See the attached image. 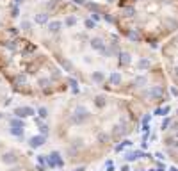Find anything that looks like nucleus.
I'll return each instance as SVG.
<instances>
[{
	"label": "nucleus",
	"instance_id": "1",
	"mask_svg": "<svg viewBox=\"0 0 178 171\" xmlns=\"http://www.w3.org/2000/svg\"><path fill=\"white\" fill-rule=\"evenodd\" d=\"M89 118H91V112H89L87 107H84V105H77L75 110H73V114H71V123H73V125H84Z\"/></svg>",
	"mask_w": 178,
	"mask_h": 171
},
{
	"label": "nucleus",
	"instance_id": "2",
	"mask_svg": "<svg viewBox=\"0 0 178 171\" xmlns=\"http://www.w3.org/2000/svg\"><path fill=\"white\" fill-rule=\"evenodd\" d=\"M146 155H148V152H144V150H132V152H125V162H134V160L137 159H146Z\"/></svg>",
	"mask_w": 178,
	"mask_h": 171
},
{
	"label": "nucleus",
	"instance_id": "3",
	"mask_svg": "<svg viewBox=\"0 0 178 171\" xmlns=\"http://www.w3.org/2000/svg\"><path fill=\"white\" fill-rule=\"evenodd\" d=\"M14 118H29V116H36L38 110H34L32 107H14Z\"/></svg>",
	"mask_w": 178,
	"mask_h": 171
},
{
	"label": "nucleus",
	"instance_id": "4",
	"mask_svg": "<svg viewBox=\"0 0 178 171\" xmlns=\"http://www.w3.org/2000/svg\"><path fill=\"white\" fill-rule=\"evenodd\" d=\"M89 45H91V48L96 50V52H100L102 55H105L107 48H109V46H107V43H105V41H103L102 38H93Z\"/></svg>",
	"mask_w": 178,
	"mask_h": 171
},
{
	"label": "nucleus",
	"instance_id": "5",
	"mask_svg": "<svg viewBox=\"0 0 178 171\" xmlns=\"http://www.w3.org/2000/svg\"><path fill=\"white\" fill-rule=\"evenodd\" d=\"M118 62H119V66L128 68L130 64H132V54L127 52V50H121V52L118 54Z\"/></svg>",
	"mask_w": 178,
	"mask_h": 171
},
{
	"label": "nucleus",
	"instance_id": "6",
	"mask_svg": "<svg viewBox=\"0 0 178 171\" xmlns=\"http://www.w3.org/2000/svg\"><path fill=\"white\" fill-rule=\"evenodd\" d=\"M45 143H46V136H41V134L29 137V146H30V148H34V150H36V148H41Z\"/></svg>",
	"mask_w": 178,
	"mask_h": 171
},
{
	"label": "nucleus",
	"instance_id": "7",
	"mask_svg": "<svg viewBox=\"0 0 178 171\" xmlns=\"http://www.w3.org/2000/svg\"><path fill=\"white\" fill-rule=\"evenodd\" d=\"M151 68H153L151 57H141L139 61H137V70H139V72H148Z\"/></svg>",
	"mask_w": 178,
	"mask_h": 171
},
{
	"label": "nucleus",
	"instance_id": "8",
	"mask_svg": "<svg viewBox=\"0 0 178 171\" xmlns=\"http://www.w3.org/2000/svg\"><path fill=\"white\" fill-rule=\"evenodd\" d=\"M2 162L7 166H11V164H16L18 162V153L16 152H6V153H2Z\"/></svg>",
	"mask_w": 178,
	"mask_h": 171
},
{
	"label": "nucleus",
	"instance_id": "9",
	"mask_svg": "<svg viewBox=\"0 0 178 171\" xmlns=\"http://www.w3.org/2000/svg\"><path fill=\"white\" fill-rule=\"evenodd\" d=\"M50 20V13H38V14H34V22L38 23V25H46V23Z\"/></svg>",
	"mask_w": 178,
	"mask_h": 171
},
{
	"label": "nucleus",
	"instance_id": "10",
	"mask_svg": "<svg viewBox=\"0 0 178 171\" xmlns=\"http://www.w3.org/2000/svg\"><path fill=\"white\" fill-rule=\"evenodd\" d=\"M169 112H171V107H169V105H164V107L157 105L155 109H153V116H164L166 118Z\"/></svg>",
	"mask_w": 178,
	"mask_h": 171
},
{
	"label": "nucleus",
	"instance_id": "11",
	"mask_svg": "<svg viewBox=\"0 0 178 171\" xmlns=\"http://www.w3.org/2000/svg\"><path fill=\"white\" fill-rule=\"evenodd\" d=\"M109 82L112 84V86H121L123 82V75L119 72H112L111 75H109Z\"/></svg>",
	"mask_w": 178,
	"mask_h": 171
},
{
	"label": "nucleus",
	"instance_id": "12",
	"mask_svg": "<svg viewBox=\"0 0 178 171\" xmlns=\"http://www.w3.org/2000/svg\"><path fill=\"white\" fill-rule=\"evenodd\" d=\"M91 80L95 84H102L105 80V73L102 72V70H96V72H91Z\"/></svg>",
	"mask_w": 178,
	"mask_h": 171
},
{
	"label": "nucleus",
	"instance_id": "13",
	"mask_svg": "<svg viewBox=\"0 0 178 171\" xmlns=\"http://www.w3.org/2000/svg\"><path fill=\"white\" fill-rule=\"evenodd\" d=\"M27 82H29V78H27V75H23V73H18L16 77L13 78V84H14V86H18V88L27 86Z\"/></svg>",
	"mask_w": 178,
	"mask_h": 171
},
{
	"label": "nucleus",
	"instance_id": "14",
	"mask_svg": "<svg viewBox=\"0 0 178 171\" xmlns=\"http://www.w3.org/2000/svg\"><path fill=\"white\" fill-rule=\"evenodd\" d=\"M61 27H62V23L59 22V20L50 22V23H48V32H50V34H59V32H61Z\"/></svg>",
	"mask_w": 178,
	"mask_h": 171
},
{
	"label": "nucleus",
	"instance_id": "15",
	"mask_svg": "<svg viewBox=\"0 0 178 171\" xmlns=\"http://www.w3.org/2000/svg\"><path fill=\"white\" fill-rule=\"evenodd\" d=\"M125 148H132V139H123L119 144L114 146V152H123Z\"/></svg>",
	"mask_w": 178,
	"mask_h": 171
},
{
	"label": "nucleus",
	"instance_id": "16",
	"mask_svg": "<svg viewBox=\"0 0 178 171\" xmlns=\"http://www.w3.org/2000/svg\"><path fill=\"white\" fill-rule=\"evenodd\" d=\"M52 160H55V164H57V168H64V160L61 159V155H59V152H52L50 155H48Z\"/></svg>",
	"mask_w": 178,
	"mask_h": 171
},
{
	"label": "nucleus",
	"instance_id": "17",
	"mask_svg": "<svg viewBox=\"0 0 178 171\" xmlns=\"http://www.w3.org/2000/svg\"><path fill=\"white\" fill-rule=\"evenodd\" d=\"M84 7H86L91 14H93V13H100V6L95 4V2H86V6H84Z\"/></svg>",
	"mask_w": 178,
	"mask_h": 171
},
{
	"label": "nucleus",
	"instance_id": "18",
	"mask_svg": "<svg viewBox=\"0 0 178 171\" xmlns=\"http://www.w3.org/2000/svg\"><path fill=\"white\" fill-rule=\"evenodd\" d=\"M9 123H11V127H14V128H25V121H23L22 118H13Z\"/></svg>",
	"mask_w": 178,
	"mask_h": 171
},
{
	"label": "nucleus",
	"instance_id": "19",
	"mask_svg": "<svg viewBox=\"0 0 178 171\" xmlns=\"http://www.w3.org/2000/svg\"><path fill=\"white\" fill-rule=\"evenodd\" d=\"M111 134H107V132H100L98 134V143H102V144H107L109 141H111Z\"/></svg>",
	"mask_w": 178,
	"mask_h": 171
},
{
	"label": "nucleus",
	"instance_id": "20",
	"mask_svg": "<svg viewBox=\"0 0 178 171\" xmlns=\"http://www.w3.org/2000/svg\"><path fill=\"white\" fill-rule=\"evenodd\" d=\"M77 16H71V14H70V16H66V20H64V25H66V27H75V25H77Z\"/></svg>",
	"mask_w": 178,
	"mask_h": 171
},
{
	"label": "nucleus",
	"instance_id": "21",
	"mask_svg": "<svg viewBox=\"0 0 178 171\" xmlns=\"http://www.w3.org/2000/svg\"><path fill=\"white\" fill-rule=\"evenodd\" d=\"M84 27L87 29V30H93L96 27V22H93L91 18H84Z\"/></svg>",
	"mask_w": 178,
	"mask_h": 171
},
{
	"label": "nucleus",
	"instance_id": "22",
	"mask_svg": "<svg viewBox=\"0 0 178 171\" xmlns=\"http://www.w3.org/2000/svg\"><path fill=\"white\" fill-rule=\"evenodd\" d=\"M171 123H173V118H171V116H166V118H164V121H162V127H160V128L166 132L167 128L171 127Z\"/></svg>",
	"mask_w": 178,
	"mask_h": 171
},
{
	"label": "nucleus",
	"instance_id": "23",
	"mask_svg": "<svg viewBox=\"0 0 178 171\" xmlns=\"http://www.w3.org/2000/svg\"><path fill=\"white\" fill-rule=\"evenodd\" d=\"M105 104H107L105 96H96V98H95V105H96V107H105Z\"/></svg>",
	"mask_w": 178,
	"mask_h": 171
},
{
	"label": "nucleus",
	"instance_id": "24",
	"mask_svg": "<svg viewBox=\"0 0 178 171\" xmlns=\"http://www.w3.org/2000/svg\"><path fill=\"white\" fill-rule=\"evenodd\" d=\"M9 134H11V136H16V137H22V136H23V128L11 127V128H9Z\"/></svg>",
	"mask_w": 178,
	"mask_h": 171
},
{
	"label": "nucleus",
	"instance_id": "25",
	"mask_svg": "<svg viewBox=\"0 0 178 171\" xmlns=\"http://www.w3.org/2000/svg\"><path fill=\"white\" fill-rule=\"evenodd\" d=\"M50 78L48 77H45V78H38V84H39V88H48V86H50Z\"/></svg>",
	"mask_w": 178,
	"mask_h": 171
},
{
	"label": "nucleus",
	"instance_id": "26",
	"mask_svg": "<svg viewBox=\"0 0 178 171\" xmlns=\"http://www.w3.org/2000/svg\"><path fill=\"white\" fill-rule=\"evenodd\" d=\"M38 116L41 118V120H45V118L48 116V109H46V107H39L38 109Z\"/></svg>",
	"mask_w": 178,
	"mask_h": 171
},
{
	"label": "nucleus",
	"instance_id": "27",
	"mask_svg": "<svg viewBox=\"0 0 178 171\" xmlns=\"http://www.w3.org/2000/svg\"><path fill=\"white\" fill-rule=\"evenodd\" d=\"M39 134L41 136H48V125H45V123H39Z\"/></svg>",
	"mask_w": 178,
	"mask_h": 171
},
{
	"label": "nucleus",
	"instance_id": "28",
	"mask_svg": "<svg viewBox=\"0 0 178 171\" xmlns=\"http://www.w3.org/2000/svg\"><path fill=\"white\" fill-rule=\"evenodd\" d=\"M103 20H105L107 23H114V22H116V18L112 16L111 13H103Z\"/></svg>",
	"mask_w": 178,
	"mask_h": 171
},
{
	"label": "nucleus",
	"instance_id": "29",
	"mask_svg": "<svg viewBox=\"0 0 178 171\" xmlns=\"http://www.w3.org/2000/svg\"><path fill=\"white\" fill-rule=\"evenodd\" d=\"M38 164L48 166V157H46V155H38Z\"/></svg>",
	"mask_w": 178,
	"mask_h": 171
},
{
	"label": "nucleus",
	"instance_id": "30",
	"mask_svg": "<svg viewBox=\"0 0 178 171\" xmlns=\"http://www.w3.org/2000/svg\"><path fill=\"white\" fill-rule=\"evenodd\" d=\"M70 84H71L73 93L77 94V93H78V82H77V78H70Z\"/></svg>",
	"mask_w": 178,
	"mask_h": 171
},
{
	"label": "nucleus",
	"instance_id": "31",
	"mask_svg": "<svg viewBox=\"0 0 178 171\" xmlns=\"http://www.w3.org/2000/svg\"><path fill=\"white\" fill-rule=\"evenodd\" d=\"M59 61H61V64H62V66H64V70H68V72H71V64H70V62H68L66 61V59H62V57H59Z\"/></svg>",
	"mask_w": 178,
	"mask_h": 171
},
{
	"label": "nucleus",
	"instance_id": "32",
	"mask_svg": "<svg viewBox=\"0 0 178 171\" xmlns=\"http://www.w3.org/2000/svg\"><path fill=\"white\" fill-rule=\"evenodd\" d=\"M151 116H153V114H144V116L141 118V123H143V125H150V121H151Z\"/></svg>",
	"mask_w": 178,
	"mask_h": 171
},
{
	"label": "nucleus",
	"instance_id": "33",
	"mask_svg": "<svg viewBox=\"0 0 178 171\" xmlns=\"http://www.w3.org/2000/svg\"><path fill=\"white\" fill-rule=\"evenodd\" d=\"M102 18H103V14H100V13H93V14H91V20H93V22H102Z\"/></svg>",
	"mask_w": 178,
	"mask_h": 171
},
{
	"label": "nucleus",
	"instance_id": "34",
	"mask_svg": "<svg viewBox=\"0 0 178 171\" xmlns=\"http://www.w3.org/2000/svg\"><path fill=\"white\" fill-rule=\"evenodd\" d=\"M20 27H22L23 30H30V29H32V23H30V22H27V20H23Z\"/></svg>",
	"mask_w": 178,
	"mask_h": 171
},
{
	"label": "nucleus",
	"instance_id": "35",
	"mask_svg": "<svg viewBox=\"0 0 178 171\" xmlns=\"http://www.w3.org/2000/svg\"><path fill=\"white\" fill-rule=\"evenodd\" d=\"M4 46L9 50H16V41H7V43H4Z\"/></svg>",
	"mask_w": 178,
	"mask_h": 171
},
{
	"label": "nucleus",
	"instance_id": "36",
	"mask_svg": "<svg viewBox=\"0 0 178 171\" xmlns=\"http://www.w3.org/2000/svg\"><path fill=\"white\" fill-rule=\"evenodd\" d=\"M153 157H157V159L160 160V162H162V160H164V159H166V155L162 153V152H155V155H153Z\"/></svg>",
	"mask_w": 178,
	"mask_h": 171
},
{
	"label": "nucleus",
	"instance_id": "37",
	"mask_svg": "<svg viewBox=\"0 0 178 171\" xmlns=\"http://www.w3.org/2000/svg\"><path fill=\"white\" fill-rule=\"evenodd\" d=\"M18 14H20V9H18V7H13L11 16H13V18H18Z\"/></svg>",
	"mask_w": 178,
	"mask_h": 171
},
{
	"label": "nucleus",
	"instance_id": "38",
	"mask_svg": "<svg viewBox=\"0 0 178 171\" xmlns=\"http://www.w3.org/2000/svg\"><path fill=\"white\" fill-rule=\"evenodd\" d=\"M171 130H173V132H176V130H178V120H173V123H171Z\"/></svg>",
	"mask_w": 178,
	"mask_h": 171
},
{
	"label": "nucleus",
	"instance_id": "39",
	"mask_svg": "<svg viewBox=\"0 0 178 171\" xmlns=\"http://www.w3.org/2000/svg\"><path fill=\"white\" fill-rule=\"evenodd\" d=\"M169 93H171L173 96H178V88H175V86H171V88H169Z\"/></svg>",
	"mask_w": 178,
	"mask_h": 171
},
{
	"label": "nucleus",
	"instance_id": "40",
	"mask_svg": "<svg viewBox=\"0 0 178 171\" xmlns=\"http://www.w3.org/2000/svg\"><path fill=\"white\" fill-rule=\"evenodd\" d=\"M73 4H75V6H86V2H87V0H71Z\"/></svg>",
	"mask_w": 178,
	"mask_h": 171
},
{
	"label": "nucleus",
	"instance_id": "41",
	"mask_svg": "<svg viewBox=\"0 0 178 171\" xmlns=\"http://www.w3.org/2000/svg\"><path fill=\"white\" fill-rule=\"evenodd\" d=\"M157 171H166V166H164V162H157Z\"/></svg>",
	"mask_w": 178,
	"mask_h": 171
},
{
	"label": "nucleus",
	"instance_id": "42",
	"mask_svg": "<svg viewBox=\"0 0 178 171\" xmlns=\"http://www.w3.org/2000/svg\"><path fill=\"white\" fill-rule=\"evenodd\" d=\"M73 146H75V148H80V146H82V139H75V141H73Z\"/></svg>",
	"mask_w": 178,
	"mask_h": 171
},
{
	"label": "nucleus",
	"instance_id": "43",
	"mask_svg": "<svg viewBox=\"0 0 178 171\" xmlns=\"http://www.w3.org/2000/svg\"><path fill=\"white\" fill-rule=\"evenodd\" d=\"M121 171H130V166H128V164L121 166Z\"/></svg>",
	"mask_w": 178,
	"mask_h": 171
},
{
	"label": "nucleus",
	"instance_id": "44",
	"mask_svg": "<svg viewBox=\"0 0 178 171\" xmlns=\"http://www.w3.org/2000/svg\"><path fill=\"white\" fill-rule=\"evenodd\" d=\"M38 171H46V168L43 164H38Z\"/></svg>",
	"mask_w": 178,
	"mask_h": 171
},
{
	"label": "nucleus",
	"instance_id": "45",
	"mask_svg": "<svg viewBox=\"0 0 178 171\" xmlns=\"http://www.w3.org/2000/svg\"><path fill=\"white\" fill-rule=\"evenodd\" d=\"M9 34H14V36H16V34H18V29H9Z\"/></svg>",
	"mask_w": 178,
	"mask_h": 171
},
{
	"label": "nucleus",
	"instance_id": "46",
	"mask_svg": "<svg viewBox=\"0 0 178 171\" xmlns=\"http://www.w3.org/2000/svg\"><path fill=\"white\" fill-rule=\"evenodd\" d=\"M148 148V143H141V150H146Z\"/></svg>",
	"mask_w": 178,
	"mask_h": 171
},
{
	"label": "nucleus",
	"instance_id": "47",
	"mask_svg": "<svg viewBox=\"0 0 178 171\" xmlns=\"http://www.w3.org/2000/svg\"><path fill=\"white\" fill-rule=\"evenodd\" d=\"M169 171H178V168H175V166H171V168H169Z\"/></svg>",
	"mask_w": 178,
	"mask_h": 171
},
{
	"label": "nucleus",
	"instance_id": "48",
	"mask_svg": "<svg viewBox=\"0 0 178 171\" xmlns=\"http://www.w3.org/2000/svg\"><path fill=\"white\" fill-rule=\"evenodd\" d=\"M75 171H86V168H77Z\"/></svg>",
	"mask_w": 178,
	"mask_h": 171
},
{
	"label": "nucleus",
	"instance_id": "49",
	"mask_svg": "<svg viewBox=\"0 0 178 171\" xmlns=\"http://www.w3.org/2000/svg\"><path fill=\"white\" fill-rule=\"evenodd\" d=\"M105 2H107V4H112V2H114V0H105Z\"/></svg>",
	"mask_w": 178,
	"mask_h": 171
},
{
	"label": "nucleus",
	"instance_id": "50",
	"mask_svg": "<svg viewBox=\"0 0 178 171\" xmlns=\"http://www.w3.org/2000/svg\"><path fill=\"white\" fill-rule=\"evenodd\" d=\"M175 136H176V137H178V130H176V132H175Z\"/></svg>",
	"mask_w": 178,
	"mask_h": 171
},
{
	"label": "nucleus",
	"instance_id": "51",
	"mask_svg": "<svg viewBox=\"0 0 178 171\" xmlns=\"http://www.w3.org/2000/svg\"><path fill=\"white\" fill-rule=\"evenodd\" d=\"M148 171H157V169H148Z\"/></svg>",
	"mask_w": 178,
	"mask_h": 171
},
{
	"label": "nucleus",
	"instance_id": "52",
	"mask_svg": "<svg viewBox=\"0 0 178 171\" xmlns=\"http://www.w3.org/2000/svg\"><path fill=\"white\" fill-rule=\"evenodd\" d=\"M139 171H146V169H139Z\"/></svg>",
	"mask_w": 178,
	"mask_h": 171
},
{
	"label": "nucleus",
	"instance_id": "53",
	"mask_svg": "<svg viewBox=\"0 0 178 171\" xmlns=\"http://www.w3.org/2000/svg\"><path fill=\"white\" fill-rule=\"evenodd\" d=\"M176 116H178V110H176Z\"/></svg>",
	"mask_w": 178,
	"mask_h": 171
}]
</instances>
